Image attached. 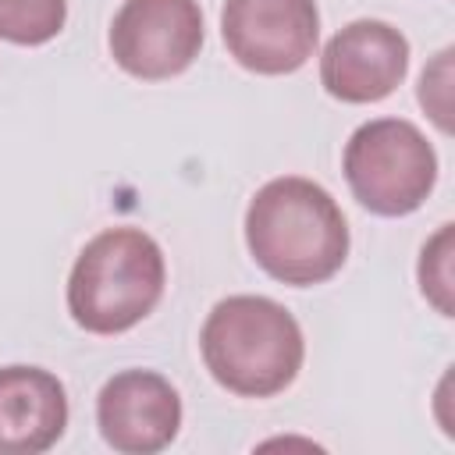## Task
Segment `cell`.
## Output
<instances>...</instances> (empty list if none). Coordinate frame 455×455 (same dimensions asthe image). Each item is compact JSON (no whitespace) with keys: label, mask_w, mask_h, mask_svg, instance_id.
<instances>
[{"label":"cell","mask_w":455,"mask_h":455,"mask_svg":"<svg viewBox=\"0 0 455 455\" xmlns=\"http://www.w3.org/2000/svg\"><path fill=\"white\" fill-rule=\"evenodd\" d=\"M96 427L114 451L153 455L178 437L181 398L153 370H121L96 395Z\"/></svg>","instance_id":"cell-8"},{"label":"cell","mask_w":455,"mask_h":455,"mask_svg":"<svg viewBox=\"0 0 455 455\" xmlns=\"http://www.w3.org/2000/svg\"><path fill=\"white\" fill-rule=\"evenodd\" d=\"M409 71V39L377 18L338 28L320 53V85L341 103H377Z\"/></svg>","instance_id":"cell-7"},{"label":"cell","mask_w":455,"mask_h":455,"mask_svg":"<svg viewBox=\"0 0 455 455\" xmlns=\"http://www.w3.org/2000/svg\"><path fill=\"white\" fill-rule=\"evenodd\" d=\"M167 267L142 228H107L85 242L68 277V313L89 334H121L146 320L164 295Z\"/></svg>","instance_id":"cell-3"},{"label":"cell","mask_w":455,"mask_h":455,"mask_svg":"<svg viewBox=\"0 0 455 455\" xmlns=\"http://www.w3.org/2000/svg\"><path fill=\"white\" fill-rule=\"evenodd\" d=\"M210 377L242 398L281 395L302 370L306 341L299 320L267 295L220 299L199 331Z\"/></svg>","instance_id":"cell-2"},{"label":"cell","mask_w":455,"mask_h":455,"mask_svg":"<svg viewBox=\"0 0 455 455\" xmlns=\"http://www.w3.org/2000/svg\"><path fill=\"white\" fill-rule=\"evenodd\" d=\"M451 228L455 224H441L437 235L419 252V291L441 316H451V288H455L451 284Z\"/></svg>","instance_id":"cell-11"},{"label":"cell","mask_w":455,"mask_h":455,"mask_svg":"<svg viewBox=\"0 0 455 455\" xmlns=\"http://www.w3.org/2000/svg\"><path fill=\"white\" fill-rule=\"evenodd\" d=\"M220 36L245 71L291 75L316 50L320 11L316 0H224Z\"/></svg>","instance_id":"cell-6"},{"label":"cell","mask_w":455,"mask_h":455,"mask_svg":"<svg viewBox=\"0 0 455 455\" xmlns=\"http://www.w3.org/2000/svg\"><path fill=\"white\" fill-rule=\"evenodd\" d=\"M203 50L199 0H124L110 21V57L142 82L181 75Z\"/></svg>","instance_id":"cell-5"},{"label":"cell","mask_w":455,"mask_h":455,"mask_svg":"<svg viewBox=\"0 0 455 455\" xmlns=\"http://www.w3.org/2000/svg\"><path fill=\"white\" fill-rule=\"evenodd\" d=\"M345 181L377 217H405L427 203L437 181V153L405 117L359 124L345 142Z\"/></svg>","instance_id":"cell-4"},{"label":"cell","mask_w":455,"mask_h":455,"mask_svg":"<svg viewBox=\"0 0 455 455\" xmlns=\"http://www.w3.org/2000/svg\"><path fill=\"white\" fill-rule=\"evenodd\" d=\"M68 391L43 366H0V455H39L64 437Z\"/></svg>","instance_id":"cell-9"},{"label":"cell","mask_w":455,"mask_h":455,"mask_svg":"<svg viewBox=\"0 0 455 455\" xmlns=\"http://www.w3.org/2000/svg\"><path fill=\"white\" fill-rule=\"evenodd\" d=\"M68 21V0H0V39L43 46Z\"/></svg>","instance_id":"cell-10"},{"label":"cell","mask_w":455,"mask_h":455,"mask_svg":"<svg viewBox=\"0 0 455 455\" xmlns=\"http://www.w3.org/2000/svg\"><path fill=\"white\" fill-rule=\"evenodd\" d=\"M448 68H451V50H441L437 60L419 78V103L437 121L441 132H451V121H448V82H451V75H448Z\"/></svg>","instance_id":"cell-12"},{"label":"cell","mask_w":455,"mask_h":455,"mask_svg":"<svg viewBox=\"0 0 455 455\" xmlns=\"http://www.w3.org/2000/svg\"><path fill=\"white\" fill-rule=\"evenodd\" d=\"M245 245L281 284L331 281L348 259V224L334 196L299 174L256 188L245 210Z\"/></svg>","instance_id":"cell-1"}]
</instances>
